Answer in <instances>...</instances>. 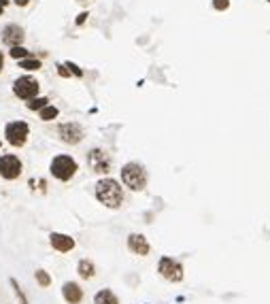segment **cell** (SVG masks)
Segmentation results:
<instances>
[{"mask_svg": "<svg viewBox=\"0 0 270 304\" xmlns=\"http://www.w3.org/2000/svg\"><path fill=\"white\" fill-rule=\"evenodd\" d=\"M96 198L107 209H119L124 202V187L115 179L105 177L96 183Z\"/></svg>", "mask_w": 270, "mask_h": 304, "instance_id": "6da1fadb", "label": "cell"}, {"mask_svg": "<svg viewBox=\"0 0 270 304\" xmlns=\"http://www.w3.org/2000/svg\"><path fill=\"white\" fill-rule=\"evenodd\" d=\"M122 183L132 191H140L147 185V170L136 162H128L122 166Z\"/></svg>", "mask_w": 270, "mask_h": 304, "instance_id": "7a4b0ae2", "label": "cell"}, {"mask_svg": "<svg viewBox=\"0 0 270 304\" xmlns=\"http://www.w3.org/2000/svg\"><path fill=\"white\" fill-rule=\"evenodd\" d=\"M49 170H51V177L58 179V181H70L77 174L79 166L75 162V157H70L66 153L62 155H55L49 164Z\"/></svg>", "mask_w": 270, "mask_h": 304, "instance_id": "3957f363", "label": "cell"}, {"mask_svg": "<svg viewBox=\"0 0 270 304\" xmlns=\"http://www.w3.org/2000/svg\"><path fill=\"white\" fill-rule=\"evenodd\" d=\"M30 137V126L26 122H9L4 126V141L9 143L11 147H23L26 145V141Z\"/></svg>", "mask_w": 270, "mask_h": 304, "instance_id": "277c9868", "label": "cell"}, {"mask_svg": "<svg viewBox=\"0 0 270 304\" xmlns=\"http://www.w3.org/2000/svg\"><path fill=\"white\" fill-rule=\"evenodd\" d=\"M38 81L34 77H30V75H23V77H19V79H15L13 81V94L17 96L19 100H32V98H36L38 96Z\"/></svg>", "mask_w": 270, "mask_h": 304, "instance_id": "5b68a950", "label": "cell"}, {"mask_svg": "<svg viewBox=\"0 0 270 304\" xmlns=\"http://www.w3.org/2000/svg\"><path fill=\"white\" fill-rule=\"evenodd\" d=\"M157 273H160L166 281L179 283V281H183V264L177 262L174 258L164 255V258H160V262H157Z\"/></svg>", "mask_w": 270, "mask_h": 304, "instance_id": "8992f818", "label": "cell"}, {"mask_svg": "<svg viewBox=\"0 0 270 304\" xmlns=\"http://www.w3.org/2000/svg\"><path fill=\"white\" fill-rule=\"evenodd\" d=\"M21 170H23V164L17 155L13 153H4L0 155V177L4 181H15L21 177Z\"/></svg>", "mask_w": 270, "mask_h": 304, "instance_id": "52a82bcc", "label": "cell"}, {"mask_svg": "<svg viewBox=\"0 0 270 304\" xmlns=\"http://www.w3.org/2000/svg\"><path fill=\"white\" fill-rule=\"evenodd\" d=\"M87 164H90L92 170L98 174L111 172V157L105 149H92L90 153H87Z\"/></svg>", "mask_w": 270, "mask_h": 304, "instance_id": "ba28073f", "label": "cell"}, {"mask_svg": "<svg viewBox=\"0 0 270 304\" xmlns=\"http://www.w3.org/2000/svg\"><path fill=\"white\" fill-rule=\"evenodd\" d=\"M58 134H60L62 141L68 143V145H79V143L83 141V128L79 126V124H75V122L60 124Z\"/></svg>", "mask_w": 270, "mask_h": 304, "instance_id": "9c48e42d", "label": "cell"}, {"mask_svg": "<svg viewBox=\"0 0 270 304\" xmlns=\"http://www.w3.org/2000/svg\"><path fill=\"white\" fill-rule=\"evenodd\" d=\"M49 243L58 253H68V251L75 249V238L68 236V234H62V232H51Z\"/></svg>", "mask_w": 270, "mask_h": 304, "instance_id": "30bf717a", "label": "cell"}, {"mask_svg": "<svg viewBox=\"0 0 270 304\" xmlns=\"http://www.w3.org/2000/svg\"><path fill=\"white\" fill-rule=\"evenodd\" d=\"M23 38H26V34H23V28L17 26V23H9V26H4L2 30V43L9 45V47H17L23 43Z\"/></svg>", "mask_w": 270, "mask_h": 304, "instance_id": "8fae6325", "label": "cell"}, {"mask_svg": "<svg viewBox=\"0 0 270 304\" xmlns=\"http://www.w3.org/2000/svg\"><path fill=\"white\" fill-rule=\"evenodd\" d=\"M62 296H64V300L68 304H81L83 302V290L75 281H68L62 285Z\"/></svg>", "mask_w": 270, "mask_h": 304, "instance_id": "7c38bea8", "label": "cell"}, {"mask_svg": "<svg viewBox=\"0 0 270 304\" xmlns=\"http://www.w3.org/2000/svg\"><path fill=\"white\" fill-rule=\"evenodd\" d=\"M128 249L136 255H149L151 251V245L147 243V238L142 234H130L128 236Z\"/></svg>", "mask_w": 270, "mask_h": 304, "instance_id": "4fadbf2b", "label": "cell"}, {"mask_svg": "<svg viewBox=\"0 0 270 304\" xmlns=\"http://www.w3.org/2000/svg\"><path fill=\"white\" fill-rule=\"evenodd\" d=\"M77 273L81 279H92L94 275H96V266H94L92 260H81L77 266Z\"/></svg>", "mask_w": 270, "mask_h": 304, "instance_id": "5bb4252c", "label": "cell"}, {"mask_svg": "<svg viewBox=\"0 0 270 304\" xmlns=\"http://www.w3.org/2000/svg\"><path fill=\"white\" fill-rule=\"evenodd\" d=\"M94 304H119V300L111 290H100L94 296Z\"/></svg>", "mask_w": 270, "mask_h": 304, "instance_id": "9a60e30c", "label": "cell"}, {"mask_svg": "<svg viewBox=\"0 0 270 304\" xmlns=\"http://www.w3.org/2000/svg\"><path fill=\"white\" fill-rule=\"evenodd\" d=\"M60 115V109L58 107H53V105H47L45 109L38 111V117L43 119V122H51V119H55Z\"/></svg>", "mask_w": 270, "mask_h": 304, "instance_id": "2e32d148", "label": "cell"}, {"mask_svg": "<svg viewBox=\"0 0 270 304\" xmlns=\"http://www.w3.org/2000/svg\"><path fill=\"white\" fill-rule=\"evenodd\" d=\"M43 64H41V60H36V58H26V60H19V68H23V70H28V73H32V70H38Z\"/></svg>", "mask_w": 270, "mask_h": 304, "instance_id": "e0dca14e", "label": "cell"}, {"mask_svg": "<svg viewBox=\"0 0 270 304\" xmlns=\"http://www.w3.org/2000/svg\"><path fill=\"white\" fill-rule=\"evenodd\" d=\"M9 55H11V58L13 60H26V58H30V55H32V53H30L28 49H26V47H21V45H17V47H11V51H9Z\"/></svg>", "mask_w": 270, "mask_h": 304, "instance_id": "ac0fdd59", "label": "cell"}, {"mask_svg": "<svg viewBox=\"0 0 270 304\" xmlns=\"http://www.w3.org/2000/svg\"><path fill=\"white\" fill-rule=\"evenodd\" d=\"M47 105H49V100L43 98V96H36V98H32V100L26 102V107H28L30 111H41V109H45Z\"/></svg>", "mask_w": 270, "mask_h": 304, "instance_id": "d6986e66", "label": "cell"}, {"mask_svg": "<svg viewBox=\"0 0 270 304\" xmlns=\"http://www.w3.org/2000/svg\"><path fill=\"white\" fill-rule=\"evenodd\" d=\"M34 277H36V283L41 285V287H49L51 285V277H49V273H47V270L38 268L36 273H34Z\"/></svg>", "mask_w": 270, "mask_h": 304, "instance_id": "ffe728a7", "label": "cell"}, {"mask_svg": "<svg viewBox=\"0 0 270 304\" xmlns=\"http://www.w3.org/2000/svg\"><path fill=\"white\" fill-rule=\"evenodd\" d=\"M9 283H11V287H13L15 296H17L19 304H30V302H28V298H26V294H23V290H21L19 283H17V279H9Z\"/></svg>", "mask_w": 270, "mask_h": 304, "instance_id": "44dd1931", "label": "cell"}, {"mask_svg": "<svg viewBox=\"0 0 270 304\" xmlns=\"http://www.w3.org/2000/svg\"><path fill=\"white\" fill-rule=\"evenodd\" d=\"M66 64V68L70 70V75H75V77H83V70L77 66V64H73V62H64Z\"/></svg>", "mask_w": 270, "mask_h": 304, "instance_id": "7402d4cb", "label": "cell"}, {"mask_svg": "<svg viewBox=\"0 0 270 304\" xmlns=\"http://www.w3.org/2000/svg\"><path fill=\"white\" fill-rule=\"evenodd\" d=\"M230 6V0H213V9L215 11H226Z\"/></svg>", "mask_w": 270, "mask_h": 304, "instance_id": "603a6c76", "label": "cell"}, {"mask_svg": "<svg viewBox=\"0 0 270 304\" xmlns=\"http://www.w3.org/2000/svg\"><path fill=\"white\" fill-rule=\"evenodd\" d=\"M58 75H60V77H64V79L70 77V70L66 68V64H58Z\"/></svg>", "mask_w": 270, "mask_h": 304, "instance_id": "cb8c5ba5", "label": "cell"}, {"mask_svg": "<svg viewBox=\"0 0 270 304\" xmlns=\"http://www.w3.org/2000/svg\"><path fill=\"white\" fill-rule=\"evenodd\" d=\"M87 17H90V15H87L85 11H83V13H79V15H77V21H75V23H77V26H83Z\"/></svg>", "mask_w": 270, "mask_h": 304, "instance_id": "d4e9b609", "label": "cell"}, {"mask_svg": "<svg viewBox=\"0 0 270 304\" xmlns=\"http://www.w3.org/2000/svg\"><path fill=\"white\" fill-rule=\"evenodd\" d=\"M13 2L17 4V6H28V2H30V0H13Z\"/></svg>", "mask_w": 270, "mask_h": 304, "instance_id": "484cf974", "label": "cell"}, {"mask_svg": "<svg viewBox=\"0 0 270 304\" xmlns=\"http://www.w3.org/2000/svg\"><path fill=\"white\" fill-rule=\"evenodd\" d=\"M2 68H4V55L0 51V73H2Z\"/></svg>", "mask_w": 270, "mask_h": 304, "instance_id": "4316f807", "label": "cell"}, {"mask_svg": "<svg viewBox=\"0 0 270 304\" xmlns=\"http://www.w3.org/2000/svg\"><path fill=\"white\" fill-rule=\"evenodd\" d=\"M0 4H2V6H6V4H9V0H0Z\"/></svg>", "mask_w": 270, "mask_h": 304, "instance_id": "83f0119b", "label": "cell"}, {"mask_svg": "<svg viewBox=\"0 0 270 304\" xmlns=\"http://www.w3.org/2000/svg\"><path fill=\"white\" fill-rule=\"evenodd\" d=\"M2 13H4V6H2V4H0V15H2Z\"/></svg>", "mask_w": 270, "mask_h": 304, "instance_id": "f1b7e54d", "label": "cell"}, {"mask_svg": "<svg viewBox=\"0 0 270 304\" xmlns=\"http://www.w3.org/2000/svg\"><path fill=\"white\" fill-rule=\"evenodd\" d=\"M266 2H270V0H266Z\"/></svg>", "mask_w": 270, "mask_h": 304, "instance_id": "f546056e", "label": "cell"}]
</instances>
